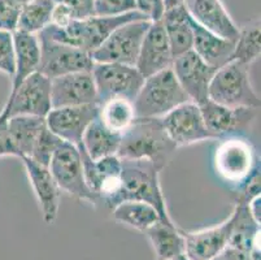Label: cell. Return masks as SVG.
Instances as JSON below:
<instances>
[{
	"instance_id": "cb8c5ba5",
	"label": "cell",
	"mask_w": 261,
	"mask_h": 260,
	"mask_svg": "<svg viewBox=\"0 0 261 260\" xmlns=\"http://www.w3.org/2000/svg\"><path fill=\"white\" fill-rule=\"evenodd\" d=\"M165 33H167L173 57L192 50L194 33H192L191 17L185 6L165 9L161 17Z\"/></svg>"
},
{
	"instance_id": "4316f807",
	"label": "cell",
	"mask_w": 261,
	"mask_h": 260,
	"mask_svg": "<svg viewBox=\"0 0 261 260\" xmlns=\"http://www.w3.org/2000/svg\"><path fill=\"white\" fill-rule=\"evenodd\" d=\"M44 126H46V117H39V116L18 114L8 119L9 133L20 154V159L30 156L33 147Z\"/></svg>"
},
{
	"instance_id": "8d00e7d4",
	"label": "cell",
	"mask_w": 261,
	"mask_h": 260,
	"mask_svg": "<svg viewBox=\"0 0 261 260\" xmlns=\"http://www.w3.org/2000/svg\"><path fill=\"white\" fill-rule=\"evenodd\" d=\"M4 156H15L20 159V154L9 133L8 117L0 112V157Z\"/></svg>"
},
{
	"instance_id": "f1b7e54d",
	"label": "cell",
	"mask_w": 261,
	"mask_h": 260,
	"mask_svg": "<svg viewBox=\"0 0 261 260\" xmlns=\"http://www.w3.org/2000/svg\"><path fill=\"white\" fill-rule=\"evenodd\" d=\"M260 35V18H253L239 26L231 60H237L248 66L257 60L261 54Z\"/></svg>"
},
{
	"instance_id": "ab89813d",
	"label": "cell",
	"mask_w": 261,
	"mask_h": 260,
	"mask_svg": "<svg viewBox=\"0 0 261 260\" xmlns=\"http://www.w3.org/2000/svg\"><path fill=\"white\" fill-rule=\"evenodd\" d=\"M213 260H252V257H251L250 252L226 246Z\"/></svg>"
},
{
	"instance_id": "3957f363",
	"label": "cell",
	"mask_w": 261,
	"mask_h": 260,
	"mask_svg": "<svg viewBox=\"0 0 261 260\" xmlns=\"http://www.w3.org/2000/svg\"><path fill=\"white\" fill-rule=\"evenodd\" d=\"M143 18L151 17L148 14H144L139 11L130 12L121 16H113V17L91 16L84 20H73L64 29L48 25L40 33L51 39L92 54L95 50L101 46V43L112 34L118 26L134 20H143Z\"/></svg>"
},
{
	"instance_id": "83f0119b",
	"label": "cell",
	"mask_w": 261,
	"mask_h": 260,
	"mask_svg": "<svg viewBox=\"0 0 261 260\" xmlns=\"http://www.w3.org/2000/svg\"><path fill=\"white\" fill-rule=\"evenodd\" d=\"M112 211L116 221L137 229L139 232H146L149 226L161 220L159 212L151 204L137 200L121 202Z\"/></svg>"
},
{
	"instance_id": "7bdbcfd3",
	"label": "cell",
	"mask_w": 261,
	"mask_h": 260,
	"mask_svg": "<svg viewBox=\"0 0 261 260\" xmlns=\"http://www.w3.org/2000/svg\"><path fill=\"white\" fill-rule=\"evenodd\" d=\"M137 3V8L139 12L144 14H151V9H152V4H151V0H135Z\"/></svg>"
},
{
	"instance_id": "9c48e42d",
	"label": "cell",
	"mask_w": 261,
	"mask_h": 260,
	"mask_svg": "<svg viewBox=\"0 0 261 260\" xmlns=\"http://www.w3.org/2000/svg\"><path fill=\"white\" fill-rule=\"evenodd\" d=\"M48 169L61 192L94 206L99 203L96 195L90 190L85 180L84 166L77 146L68 142L61 143L52 156Z\"/></svg>"
},
{
	"instance_id": "e575fe53",
	"label": "cell",
	"mask_w": 261,
	"mask_h": 260,
	"mask_svg": "<svg viewBox=\"0 0 261 260\" xmlns=\"http://www.w3.org/2000/svg\"><path fill=\"white\" fill-rule=\"evenodd\" d=\"M261 183H260V168L251 176L247 181H244L239 187L234 189L236 194V204H248L255 198L261 197Z\"/></svg>"
},
{
	"instance_id": "8992f818",
	"label": "cell",
	"mask_w": 261,
	"mask_h": 260,
	"mask_svg": "<svg viewBox=\"0 0 261 260\" xmlns=\"http://www.w3.org/2000/svg\"><path fill=\"white\" fill-rule=\"evenodd\" d=\"M213 164L217 175L232 186L239 187L260 168L257 154L248 140L239 137H226L215 152Z\"/></svg>"
},
{
	"instance_id": "1f68e13d",
	"label": "cell",
	"mask_w": 261,
	"mask_h": 260,
	"mask_svg": "<svg viewBox=\"0 0 261 260\" xmlns=\"http://www.w3.org/2000/svg\"><path fill=\"white\" fill-rule=\"evenodd\" d=\"M64 140L61 138H59L54 132L49 130L46 124L43 130L40 132L34 147H33L32 154L28 157H30L32 160L40 164V166L48 167L49 163H51L52 156H54L56 150L61 146Z\"/></svg>"
},
{
	"instance_id": "30bf717a",
	"label": "cell",
	"mask_w": 261,
	"mask_h": 260,
	"mask_svg": "<svg viewBox=\"0 0 261 260\" xmlns=\"http://www.w3.org/2000/svg\"><path fill=\"white\" fill-rule=\"evenodd\" d=\"M37 35L40 46L38 72L46 76L47 78L54 80L77 72H91L95 64L91 54L77 47L51 39L42 33Z\"/></svg>"
},
{
	"instance_id": "d4e9b609",
	"label": "cell",
	"mask_w": 261,
	"mask_h": 260,
	"mask_svg": "<svg viewBox=\"0 0 261 260\" xmlns=\"http://www.w3.org/2000/svg\"><path fill=\"white\" fill-rule=\"evenodd\" d=\"M121 139L122 134L107 128L98 116L87 126L81 146L91 159L98 160L101 157L117 155Z\"/></svg>"
},
{
	"instance_id": "d6986e66",
	"label": "cell",
	"mask_w": 261,
	"mask_h": 260,
	"mask_svg": "<svg viewBox=\"0 0 261 260\" xmlns=\"http://www.w3.org/2000/svg\"><path fill=\"white\" fill-rule=\"evenodd\" d=\"M184 6L196 23L218 37L236 42L239 26L225 8L222 0H185Z\"/></svg>"
},
{
	"instance_id": "ba28073f",
	"label": "cell",
	"mask_w": 261,
	"mask_h": 260,
	"mask_svg": "<svg viewBox=\"0 0 261 260\" xmlns=\"http://www.w3.org/2000/svg\"><path fill=\"white\" fill-rule=\"evenodd\" d=\"M98 104L111 99H126L134 102L144 82L143 76L133 65L113 63H95L91 69Z\"/></svg>"
},
{
	"instance_id": "f6af8a7d",
	"label": "cell",
	"mask_w": 261,
	"mask_h": 260,
	"mask_svg": "<svg viewBox=\"0 0 261 260\" xmlns=\"http://www.w3.org/2000/svg\"><path fill=\"white\" fill-rule=\"evenodd\" d=\"M7 2H8V3H11V4H13V6L18 7V8L21 9L23 6H26L28 3H30L32 0H7Z\"/></svg>"
},
{
	"instance_id": "f35d334b",
	"label": "cell",
	"mask_w": 261,
	"mask_h": 260,
	"mask_svg": "<svg viewBox=\"0 0 261 260\" xmlns=\"http://www.w3.org/2000/svg\"><path fill=\"white\" fill-rule=\"evenodd\" d=\"M73 20H74V18H73L72 12L69 11L68 7H65L61 3H55L54 11H52L51 16V25L56 26V28L64 29L69 25Z\"/></svg>"
},
{
	"instance_id": "ac0fdd59",
	"label": "cell",
	"mask_w": 261,
	"mask_h": 260,
	"mask_svg": "<svg viewBox=\"0 0 261 260\" xmlns=\"http://www.w3.org/2000/svg\"><path fill=\"white\" fill-rule=\"evenodd\" d=\"M20 160L22 161L33 192L38 200L43 221L48 225L54 224L58 218L59 207H60L61 190L59 189L58 183L55 182L48 167L40 166L28 156L22 157Z\"/></svg>"
},
{
	"instance_id": "4dcf8cb0",
	"label": "cell",
	"mask_w": 261,
	"mask_h": 260,
	"mask_svg": "<svg viewBox=\"0 0 261 260\" xmlns=\"http://www.w3.org/2000/svg\"><path fill=\"white\" fill-rule=\"evenodd\" d=\"M54 7V0H32L21 8L17 30L39 34L43 29L51 25Z\"/></svg>"
},
{
	"instance_id": "6da1fadb",
	"label": "cell",
	"mask_w": 261,
	"mask_h": 260,
	"mask_svg": "<svg viewBox=\"0 0 261 260\" xmlns=\"http://www.w3.org/2000/svg\"><path fill=\"white\" fill-rule=\"evenodd\" d=\"M177 150L164 130L161 119H137L122 134L117 155L121 159L148 160L163 171Z\"/></svg>"
},
{
	"instance_id": "603a6c76",
	"label": "cell",
	"mask_w": 261,
	"mask_h": 260,
	"mask_svg": "<svg viewBox=\"0 0 261 260\" xmlns=\"http://www.w3.org/2000/svg\"><path fill=\"white\" fill-rule=\"evenodd\" d=\"M230 219L231 229L227 246L246 252L260 250V223L255 220L248 204H236Z\"/></svg>"
},
{
	"instance_id": "d6a6232c",
	"label": "cell",
	"mask_w": 261,
	"mask_h": 260,
	"mask_svg": "<svg viewBox=\"0 0 261 260\" xmlns=\"http://www.w3.org/2000/svg\"><path fill=\"white\" fill-rule=\"evenodd\" d=\"M138 11L135 0H94V16L113 17Z\"/></svg>"
},
{
	"instance_id": "5b68a950",
	"label": "cell",
	"mask_w": 261,
	"mask_h": 260,
	"mask_svg": "<svg viewBox=\"0 0 261 260\" xmlns=\"http://www.w3.org/2000/svg\"><path fill=\"white\" fill-rule=\"evenodd\" d=\"M248 68L246 64L231 60L217 69L211 81L210 100L226 107L260 108V95L251 82Z\"/></svg>"
},
{
	"instance_id": "74e56055",
	"label": "cell",
	"mask_w": 261,
	"mask_h": 260,
	"mask_svg": "<svg viewBox=\"0 0 261 260\" xmlns=\"http://www.w3.org/2000/svg\"><path fill=\"white\" fill-rule=\"evenodd\" d=\"M69 8L74 20H84L94 16V0H54Z\"/></svg>"
},
{
	"instance_id": "2e32d148",
	"label": "cell",
	"mask_w": 261,
	"mask_h": 260,
	"mask_svg": "<svg viewBox=\"0 0 261 260\" xmlns=\"http://www.w3.org/2000/svg\"><path fill=\"white\" fill-rule=\"evenodd\" d=\"M174 57L161 20L152 21L142 42L135 68L143 76L151 77L159 72L172 68Z\"/></svg>"
},
{
	"instance_id": "ee69618b",
	"label": "cell",
	"mask_w": 261,
	"mask_h": 260,
	"mask_svg": "<svg viewBox=\"0 0 261 260\" xmlns=\"http://www.w3.org/2000/svg\"><path fill=\"white\" fill-rule=\"evenodd\" d=\"M163 4H164V11H165V9H170V8H174V7L184 6L185 0H163Z\"/></svg>"
},
{
	"instance_id": "484cf974",
	"label": "cell",
	"mask_w": 261,
	"mask_h": 260,
	"mask_svg": "<svg viewBox=\"0 0 261 260\" xmlns=\"http://www.w3.org/2000/svg\"><path fill=\"white\" fill-rule=\"evenodd\" d=\"M147 238L153 247L156 260H170L185 252L184 232L175 224H167L159 220L149 226L146 232Z\"/></svg>"
},
{
	"instance_id": "8fae6325",
	"label": "cell",
	"mask_w": 261,
	"mask_h": 260,
	"mask_svg": "<svg viewBox=\"0 0 261 260\" xmlns=\"http://www.w3.org/2000/svg\"><path fill=\"white\" fill-rule=\"evenodd\" d=\"M51 109V80L35 72L18 86L13 94L8 95L0 112L8 119L18 114L46 117Z\"/></svg>"
},
{
	"instance_id": "60d3db41",
	"label": "cell",
	"mask_w": 261,
	"mask_h": 260,
	"mask_svg": "<svg viewBox=\"0 0 261 260\" xmlns=\"http://www.w3.org/2000/svg\"><path fill=\"white\" fill-rule=\"evenodd\" d=\"M151 4H152V9H151V14H149L151 20H161V17H163L164 14L163 0H151Z\"/></svg>"
},
{
	"instance_id": "4fadbf2b",
	"label": "cell",
	"mask_w": 261,
	"mask_h": 260,
	"mask_svg": "<svg viewBox=\"0 0 261 260\" xmlns=\"http://www.w3.org/2000/svg\"><path fill=\"white\" fill-rule=\"evenodd\" d=\"M172 70L190 102L200 106L210 100V86L216 69L201 60L192 50L174 57Z\"/></svg>"
},
{
	"instance_id": "d590c367",
	"label": "cell",
	"mask_w": 261,
	"mask_h": 260,
	"mask_svg": "<svg viewBox=\"0 0 261 260\" xmlns=\"http://www.w3.org/2000/svg\"><path fill=\"white\" fill-rule=\"evenodd\" d=\"M21 9L7 0H0V30L13 33L17 30Z\"/></svg>"
},
{
	"instance_id": "b9f144b4",
	"label": "cell",
	"mask_w": 261,
	"mask_h": 260,
	"mask_svg": "<svg viewBox=\"0 0 261 260\" xmlns=\"http://www.w3.org/2000/svg\"><path fill=\"white\" fill-rule=\"evenodd\" d=\"M261 197H257L255 198V199H252L248 203V208H250L251 214H252V216L255 218V220L257 221V223H261Z\"/></svg>"
},
{
	"instance_id": "ffe728a7",
	"label": "cell",
	"mask_w": 261,
	"mask_h": 260,
	"mask_svg": "<svg viewBox=\"0 0 261 260\" xmlns=\"http://www.w3.org/2000/svg\"><path fill=\"white\" fill-rule=\"evenodd\" d=\"M231 219L220 225L196 232H184L185 252L187 260H213L229 243Z\"/></svg>"
},
{
	"instance_id": "52a82bcc",
	"label": "cell",
	"mask_w": 261,
	"mask_h": 260,
	"mask_svg": "<svg viewBox=\"0 0 261 260\" xmlns=\"http://www.w3.org/2000/svg\"><path fill=\"white\" fill-rule=\"evenodd\" d=\"M151 18L134 20L118 26L99 49L91 54L94 63H113L135 66L142 42L151 25Z\"/></svg>"
},
{
	"instance_id": "e0dca14e",
	"label": "cell",
	"mask_w": 261,
	"mask_h": 260,
	"mask_svg": "<svg viewBox=\"0 0 261 260\" xmlns=\"http://www.w3.org/2000/svg\"><path fill=\"white\" fill-rule=\"evenodd\" d=\"M98 104L91 72H77L51 80L52 108Z\"/></svg>"
},
{
	"instance_id": "44dd1931",
	"label": "cell",
	"mask_w": 261,
	"mask_h": 260,
	"mask_svg": "<svg viewBox=\"0 0 261 260\" xmlns=\"http://www.w3.org/2000/svg\"><path fill=\"white\" fill-rule=\"evenodd\" d=\"M194 42L192 51L195 52L201 60L205 61L213 69H220L231 61L234 52V40L225 39L213 34L212 32L204 29L191 18Z\"/></svg>"
},
{
	"instance_id": "7a4b0ae2",
	"label": "cell",
	"mask_w": 261,
	"mask_h": 260,
	"mask_svg": "<svg viewBox=\"0 0 261 260\" xmlns=\"http://www.w3.org/2000/svg\"><path fill=\"white\" fill-rule=\"evenodd\" d=\"M121 189L117 204L125 200L148 203L159 212L161 221L174 224L170 218L160 183V172L151 161L143 159H121ZM116 204V206H117ZM113 209V208H112Z\"/></svg>"
},
{
	"instance_id": "277c9868",
	"label": "cell",
	"mask_w": 261,
	"mask_h": 260,
	"mask_svg": "<svg viewBox=\"0 0 261 260\" xmlns=\"http://www.w3.org/2000/svg\"><path fill=\"white\" fill-rule=\"evenodd\" d=\"M189 100L172 68H169L144 78L133 104L137 119H161Z\"/></svg>"
},
{
	"instance_id": "5bb4252c",
	"label": "cell",
	"mask_w": 261,
	"mask_h": 260,
	"mask_svg": "<svg viewBox=\"0 0 261 260\" xmlns=\"http://www.w3.org/2000/svg\"><path fill=\"white\" fill-rule=\"evenodd\" d=\"M99 116V104H85L52 108L46 116L51 132L64 142L80 146L87 126Z\"/></svg>"
},
{
	"instance_id": "7c38bea8",
	"label": "cell",
	"mask_w": 261,
	"mask_h": 260,
	"mask_svg": "<svg viewBox=\"0 0 261 260\" xmlns=\"http://www.w3.org/2000/svg\"><path fill=\"white\" fill-rule=\"evenodd\" d=\"M161 123L164 130L177 149L215 139L204 123L200 107L190 100L161 117Z\"/></svg>"
},
{
	"instance_id": "7402d4cb",
	"label": "cell",
	"mask_w": 261,
	"mask_h": 260,
	"mask_svg": "<svg viewBox=\"0 0 261 260\" xmlns=\"http://www.w3.org/2000/svg\"><path fill=\"white\" fill-rule=\"evenodd\" d=\"M13 44H15V75L12 77L9 95L18 89V86L38 72L40 60V46L37 34L15 30Z\"/></svg>"
},
{
	"instance_id": "f546056e",
	"label": "cell",
	"mask_w": 261,
	"mask_h": 260,
	"mask_svg": "<svg viewBox=\"0 0 261 260\" xmlns=\"http://www.w3.org/2000/svg\"><path fill=\"white\" fill-rule=\"evenodd\" d=\"M99 119L116 133L123 134L137 120L134 104L126 99H111L99 106Z\"/></svg>"
},
{
	"instance_id": "836d02e7",
	"label": "cell",
	"mask_w": 261,
	"mask_h": 260,
	"mask_svg": "<svg viewBox=\"0 0 261 260\" xmlns=\"http://www.w3.org/2000/svg\"><path fill=\"white\" fill-rule=\"evenodd\" d=\"M0 73L13 77L15 75V44L12 33L0 30Z\"/></svg>"
},
{
	"instance_id": "9a60e30c",
	"label": "cell",
	"mask_w": 261,
	"mask_h": 260,
	"mask_svg": "<svg viewBox=\"0 0 261 260\" xmlns=\"http://www.w3.org/2000/svg\"><path fill=\"white\" fill-rule=\"evenodd\" d=\"M204 123L215 139L234 137L248 129L256 116L255 108L246 107H226L207 100L200 104Z\"/></svg>"
},
{
	"instance_id": "bcb514c9",
	"label": "cell",
	"mask_w": 261,
	"mask_h": 260,
	"mask_svg": "<svg viewBox=\"0 0 261 260\" xmlns=\"http://www.w3.org/2000/svg\"><path fill=\"white\" fill-rule=\"evenodd\" d=\"M170 260H187V257L185 256V255H179V256L173 257V259H170Z\"/></svg>"
}]
</instances>
